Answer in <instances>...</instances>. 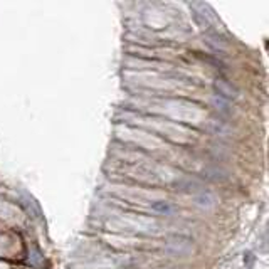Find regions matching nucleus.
I'll return each mask as SVG.
<instances>
[{
  "label": "nucleus",
  "instance_id": "nucleus-3",
  "mask_svg": "<svg viewBox=\"0 0 269 269\" xmlns=\"http://www.w3.org/2000/svg\"><path fill=\"white\" fill-rule=\"evenodd\" d=\"M196 204L198 207L210 208L216 206V196L210 192H200L198 196H196Z\"/></svg>",
  "mask_w": 269,
  "mask_h": 269
},
{
  "label": "nucleus",
  "instance_id": "nucleus-4",
  "mask_svg": "<svg viewBox=\"0 0 269 269\" xmlns=\"http://www.w3.org/2000/svg\"><path fill=\"white\" fill-rule=\"evenodd\" d=\"M216 90H217V92H219L220 96H224L226 100H230V98H236V90H232L229 84H226L224 81H217L216 82Z\"/></svg>",
  "mask_w": 269,
  "mask_h": 269
},
{
  "label": "nucleus",
  "instance_id": "nucleus-2",
  "mask_svg": "<svg viewBox=\"0 0 269 269\" xmlns=\"http://www.w3.org/2000/svg\"><path fill=\"white\" fill-rule=\"evenodd\" d=\"M152 208L156 212V214H162V216H174L177 212L174 204L166 202V200H155L152 204Z\"/></svg>",
  "mask_w": 269,
  "mask_h": 269
},
{
  "label": "nucleus",
  "instance_id": "nucleus-1",
  "mask_svg": "<svg viewBox=\"0 0 269 269\" xmlns=\"http://www.w3.org/2000/svg\"><path fill=\"white\" fill-rule=\"evenodd\" d=\"M165 251L172 254V256H187L192 251V242H190L188 238H184V236H174V238L166 240Z\"/></svg>",
  "mask_w": 269,
  "mask_h": 269
}]
</instances>
